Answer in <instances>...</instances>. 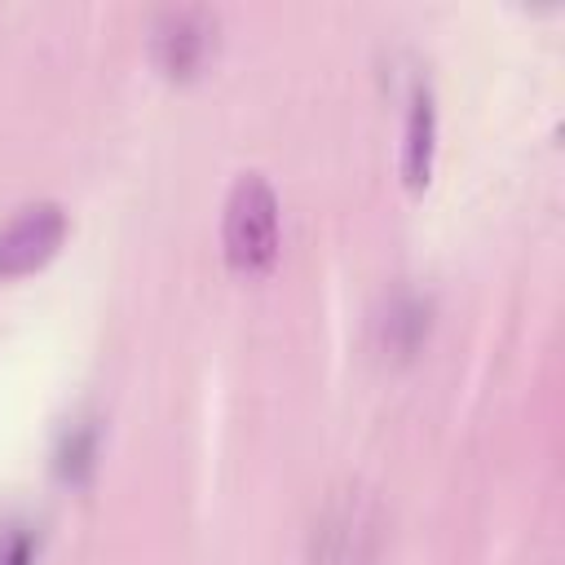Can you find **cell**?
<instances>
[{
  "label": "cell",
  "instance_id": "cell-1",
  "mask_svg": "<svg viewBox=\"0 0 565 565\" xmlns=\"http://www.w3.org/2000/svg\"><path fill=\"white\" fill-rule=\"evenodd\" d=\"M225 260L260 274L278 256V194L260 172H243L225 199Z\"/></svg>",
  "mask_w": 565,
  "mask_h": 565
},
{
  "label": "cell",
  "instance_id": "cell-2",
  "mask_svg": "<svg viewBox=\"0 0 565 565\" xmlns=\"http://www.w3.org/2000/svg\"><path fill=\"white\" fill-rule=\"evenodd\" d=\"M150 49H154V62L168 71V75H194L203 71V62L212 57L216 49V13L212 9H199V4H185V9H163L150 26Z\"/></svg>",
  "mask_w": 565,
  "mask_h": 565
},
{
  "label": "cell",
  "instance_id": "cell-3",
  "mask_svg": "<svg viewBox=\"0 0 565 565\" xmlns=\"http://www.w3.org/2000/svg\"><path fill=\"white\" fill-rule=\"evenodd\" d=\"M66 238V212L53 199L26 203L18 207L4 225H0V274H26L40 260H49L57 252V243Z\"/></svg>",
  "mask_w": 565,
  "mask_h": 565
},
{
  "label": "cell",
  "instance_id": "cell-4",
  "mask_svg": "<svg viewBox=\"0 0 565 565\" xmlns=\"http://www.w3.org/2000/svg\"><path fill=\"white\" fill-rule=\"evenodd\" d=\"M433 159H437V97L433 88L419 79L411 88V106H406V132H402V177L411 190H424L433 177Z\"/></svg>",
  "mask_w": 565,
  "mask_h": 565
},
{
  "label": "cell",
  "instance_id": "cell-5",
  "mask_svg": "<svg viewBox=\"0 0 565 565\" xmlns=\"http://www.w3.org/2000/svg\"><path fill=\"white\" fill-rule=\"evenodd\" d=\"M93 459H97V424L93 419H79L62 433V446H57V472L66 481H84L93 472Z\"/></svg>",
  "mask_w": 565,
  "mask_h": 565
},
{
  "label": "cell",
  "instance_id": "cell-6",
  "mask_svg": "<svg viewBox=\"0 0 565 565\" xmlns=\"http://www.w3.org/2000/svg\"><path fill=\"white\" fill-rule=\"evenodd\" d=\"M31 561H35L31 525H4L0 530V565H31Z\"/></svg>",
  "mask_w": 565,
  "mask_h": 565
}]
</instances>
